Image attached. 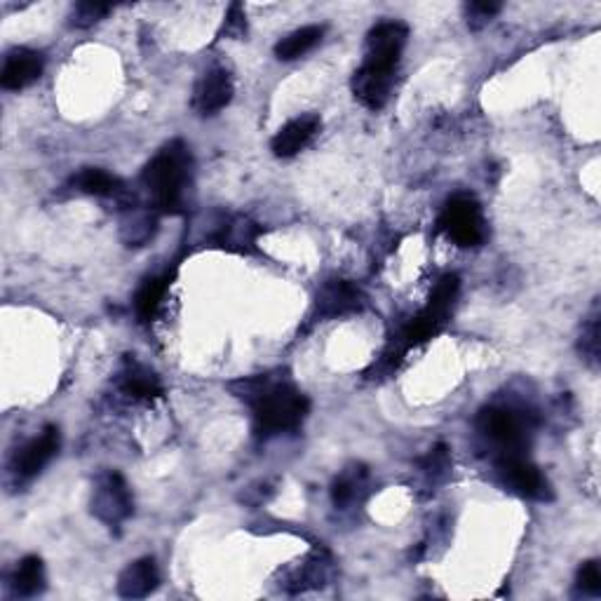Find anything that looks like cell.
<instances>
[{
	"label": "cell",
	"mask_w": 601,
	"mask_h": 601,
	"mask_svg": "<svg viewBox=\"0 0 601 601\" xmlns=\"http://www.w3.org/2000/svg\"><path fill=\"white\" fill-rule=\"evenodd\" d=\"M233 99V80L224 69L207 71L195 90V108L202 116H214Z\"/></svg>",
	"instance_id": "obj_11"
},
{
	"label": "cell",
	"mask_w": 601,
	"mask_h": 601,
	"mask_svg": "<svg viewBox=\"0 0 601 601\" xmlns=\"http://www.w3.org/2000/svg\"><path fill=\"white\" fill-rule=\"evenodd\" d=\"M120 388H123L127 395L137 397V400H155V397L162 395L160 378L155 376L151 369L141 367V364H132V367L125 369Z\"/></svg>",
	"instance_id": "obj_17"
},
{
	"label": "cell",
	"mask_w": 601,
	"mask_h": 601,
	"mask_svg": "<svg viewBox=\"0 0 601 601\" xmlns=\"http://www.w3.org/2000/svg\"><path fill=\"white\" fill-rule=\"evenodd\" d=\"M465 10H468V17H470L468 22L477 29L479 24H486L491 17L501 12V3H470Z\"/></svg>",
	"instance_id": "obj_26"
},
{
	"label": "cell",
	"mask_w": 601,
	"mask_h": 601,
	"mask_svg": "<svg viewBox=\"0 0 601 601\" xmlns=\"http://www.w3.org/2000/svg\"><path fill=\"white\" fill-rule=\"evenodd\" d=\"M57 451H59V430L45 428L43 435L26 444V447L22 449V454H17L15 470L22 477L38 475V472L52 461Z\"/></svg>",
	"instance_id": "obj_13"
},
{
	"label": "cell",
	"mask_w": 601,
	"mask_h": 601,
	"mask_svg": "<svg viewBox=\"0 0 601 601\" xmlns=\"http://www.w3.org/2000/svg\"><path fill=\"white\" fill-rule=\"evenodd\" d=\"M458 289H461V280L458 275H444V278L437 282L435 289H432L428 306H425L421 313H418L407 329H404V348L418 346V343L430 341L432 336H437L444 329V324L449 320L451 308H454V301L458 296Z\"/></svg>",
	"instance_id": "obj_4"
},
{
	"label": "cell",
	"mask_w": 601,
	"mask_h": 601,
	"mask_svg": "<svg viewBox=\"0 0 601 601\" xmlns=\"http://www.w3.org/2000/svg\"><path fill=\"white\" fill-rule=\"evenodd\" d=\"M12 587L19 597H36L45 587V566L38 557H24L15 571Z\"/></svg>",
	"instance_id": "obj_18"
},
{
	"label": "cell",
	"mask_w": 601,
	"mask_h": 601,
	"mask_svg": "<svg viewBox=\"0 0 601 601\" xmlns=\"http://www.w3.org/2000/svg\"><path fill=\"white\" fill-rule=\"evenodd\" d=\"M167 289H170V278H151L146 280L141 289L137 292V299H134V308H137V315L141 322L153 320L158 308L162 306V299H165Z\"/></svg>",
	"instance_id": "obj_20"
},
{
	"label": "cell",
	"mask_w": 601,
	"mask_h": 601,
	"mask_svg": "<svg viewBox=\"0 0 601 601\" xmlns=\"http://www.w3.org/2000/svg\"><path fill=\"white\" fill-rule=\"evenodd\" d=\"M73 186H76L80 193L97 195V198H108V195L120 193V181L113 177V174L97 170V167H87V170L78 172L76 177H73Z\"/></svg>",
	"instance_id": "obj_19"
},
{
	"label": "cell",
	"mask_w": 601,
	"mask_h": 601,
	"mask_svg": "<svg viewBox=\"0 0 601 601\" xmlns=\"http://www.w3.org/2000/svg\"><path fill=\"white\" fill-rule=\"evenodd\" d=\"M407 38L409 29L400 22H381L369 31L367 57L355 71L350 87L355 97L371 111L386 106Z\"/></svg>",
	"instance_id": "obj_1"
},
{
	"label": "cell",
	"mask_w": 601,
	"mask_h": 601,
	"mask_svg": "<svg viewBox=\"0 0 601 601\" xmlns=\"http://www.w3.org/2000/svg\"><path fill=\"white\" fill-rule=\"evenodd\" d=\"M353 494H355V475H341L336 479L332 489V498L336 505H346L350 498H353Z\"/></svg>",
	"instance_id": "obj_27"
},
{
	"label": "cell",
	"mask_w": 601,
	"mask_h": 601,
	"mask_svg": "<svg viewBox=\"0 0 601 601\" xmlns=\"http://www.w3.org/2000/svg\"><path fill=\"white\" fill-rule=\"evenodd\" d=\"M155 235V209L127 207L120 221V238L127 247H144Z\"/></svg>",
	"instance_id": "obj_15"
},
{
	"label": "cell",
	"mask_w": 601,
	"mask_h": 601,
	"mask_svg": "<svg viewBox=\"0 0 601 601\" xmlns=\"http://www.w3.org/2000/svg\"><path fill=\"white\" fill-rule=\"evenodd\" d=\"M498 472H501L503 482L510 486L512 491L531 501H545L550 498V484L543 477L536 465L526 461L522 454H503L498 461Z\"/></svg>",
	"instance_id": "obj_8"
},
{
	"label": "cell",
	"mask_w": 601,
	"mask_h": 601,
	"mask_svg": "<svg viewBox=\"0 0 601 601\" xmlns=\"http://www.w3.org/2000/svg\"><path fill=\"white\" fill-rule=\"evenodd\" d=\"M477 428L484 437L496 442L503 449V454H522L526 447V423L512 409H482L477 416Z\"/></svg>",
	"instance_id": "obj_7"
},
{
	"label": "cell",
	"mask_w": 601,
	"mask_h": 601,
	"mask_svg": "<svg viewBox=\"0 0 601 601\" xmlns=\"http://www.w3.org/2000/svg\"><path fill=\"white\" fill-rule=\"evenodd\" d=\"M580 353H583L592 364H597V360H599V313H597V308L592 310L590 322H587V327L583 329V336H580Z\"/></svg>",
	"instance_id": "obj_23"
},
{
	"label": "cell",
	"mask_w": 601,
	"mask_h": 601,
	"mask_svg": "<svg viewBox=\"0 0 601 601\" xmlns=\"http://www.w3.org/2000/svg\"><path fill=\"white\" fill-rule=\"evenodd\" d=\"M247 33V17H245V10H242L240 3H233L231 8H228V15H226V22H224V31H221V36H228V38H245Z\"/></svg>",
	"instance_id": "obj_24"
},
{
	"label": "cell",
	"mask_w": 601,
	"mask_h": 601,
	"mask_svg": "<svg viewBox=\"0 0 601 601\" xmlns=\"http://www.w3.org/2000/svg\"><path fill=\"white\" fill-rule=\"evenodd\" d=\"M160 583L158 566L151 557L137 559V562L127 566L118 578V594L125 599H144L151 594Z\"/></svg>",
	"instance_id": "obj_14"
},
{
	"label": "cell",
	"mask_w": 601,
	"mask_h": 601,
	"mask_svg": "<svg viewBox=\"0 0 601 601\" xmlns=\"http://www.w3.org/2000/svg\"><path fill=\"white\" fill-rule=\"evenodd\" d=\"M261 231L256 228V224H252L249 219H233L228 221V224L221 226L219 235H216V242H219L221 247H231V249H249L254 247L256 235Z\"/></svg>",
	"instance_id": "obj_21"
},
{
	"label": "cell",
	"mask_w": 601,
	"mask_h": 601,
	"mask_svg": "<svg viewBox=\"0 0 601 601\" xmlns=\"http://www.w3.org/2000/svg\"><path fill=\"white\" fill-rule=\"evenodd\" d=\"M188 172H191V153L181 141H172L144 167L141 184L151 195L153 209L162 214H177L184 205Z\"/></svg>",
	"instance_id": "obj_3"
},
{
	"label": "cell",
	"mask_w": 601,
	"mask_h": 601,
	"mask_svg": "<svg viewBox=\"0 0 601 601\" xmlns=\"http://www.w3.org/2000/svg\"><path fill=\"white\" fill-rule=\"evenodd\" d=\"M362 306V292L348 280L327 282L317 294V313L322 317H341Z\"/></svg>",
	"instance_id": "obj_12"
},
{
	"label": "cell",
	"mask_w": 601,
	"mask_h": 601,
	"mask_svg": "<svg viewBox=\"0 0 601 601\" xmlns=\"http://www.w3.org/2000/svg\"><path fill=\"white\" fill-rule=\"evenodd\" d=\"M43 57L36 50L29 47H15L8 52L3 64V73H0V85L5 90H24L31 83H36L43 73Z\"/></svg>",
	"instance_id": "obj_9"
},
{
	"label": "cell",
	"mask_w": 601,
	"mask_h": 601,
	"mask_svg": "<svg viewBox=\"0 0 601 601\" xmlns=\"http://www.w3.org/2000/svg\"><path fill=\"white\" fill-rule=\"evenodd\" d=\"M320 130H322V120L317 118L315 113L294 118L289 120L278 134H275L270 148H273V153L278 155V158H292V155L301 153Z\"/></svg>",
	"instance_id": "obj_10"
},
{
	"label": "cell",
	"mask_w": 601,
	"mask_h": 601,
	"mask_svg": "<svg viewBox=\"0 0 601 601\" xmlns=\"http://www.w3.org/2000/svg\"><path fill=\"white\" fill-rule=\"evenodd\" d=\"M440 231L447 233L461 247L482 245L486 238V226L479 202L472 195L451 198L440 214Z\"/></svg>",
	"instance_id": "obj_5"
},
{
	"label": "cell",
	"mask_w": 601,
	"mask_h": 601,
	"mask_svg": "<svg viewBox=\"0 0 601 601\" xmlns=\"http://www.w3.org/2000/svg\"><path fill=\"white\" fill-rule=\"evenodd\" d=\"M578 587L592 597L601 594V571H599V562H585L578 569Z\"/></svg>",
	"instance_id": "obj_25"
},
{
	"label": "cell",
	"mask_w": 601,
	"mask_h": 601,
	"mask_svg": "<svg viewBox=\"0 0 601 601\" xmlns=\"http://www.w3.org/2000/svg\"><path fill=\"white\" fill-rule=\"evenodd\" d=\"M322 33V26H303V29L292 31L275 45V57L282 59V62H292V59L303 57V54L310 52L320 43Z\"/></svg>",
	"instance_id": "obj_16"
},
{
	"label": "cell",
	"mask_w": 601,
	"mask_h": 601,
	"mask_svg": "<svg viewBox=\"0 0 601 601\" xmlns=\"http://www.w3.org/2000/svg\"><path fill=\"white\" fill-rule=\"evenodd\" d=\"M240 400H245L254 411L256 432L263 437L292 432L306 421L310 402L282 376H254L240 381Z\"/></svg>",
	"instance_id": "obj_2"
},
{
	"label": "cell",
	"mask_w": 601,
	"mask_h": 601,
	"mask_svg": "<svg viewBox=\"0 0 601 601\" xmlns=\"http://www.w3.org/2000/svg\"><path fill=\"white\" fill-rule=\"evenodd\" d=\"M92 515L108 526H116L125 522L132 515L134 501L130 486L118 472H106L97 479L90 498Z\"/></svg>",
	"instance_id": "obj_6"
},
{
	"label": "cell",
	"mask_w": 601,
	"mask_h": 601,
	"mask_svg": "<svg viewBox=\"0 0 601 601\" xmlns=\"http://www.w3.org/2000/svg\"><path fill=\"white\" fill-rule=\"evenodd\" d=\"M423 468L428 472H444L449 470V454L447 447H437L435 451H430L428 458L423 461Z\"/></svg>",
	"instance_id": "obj_28"
},
{
	"label": "cell",
	"mask_w": 601,
	"mask_h": 601,
	"mask_svg": "<svg viewBox=\"0 0 601 601\" xmlns=\"http://www.w3.org/2000/svg\"><path fill=\"white\" fill-rule=\"evenodd\" d=\"M108 12H111V5L104 3H78L71 12V26L73 29H90L97 22H101Z\"/></svg>",
	"instance_id": "obj_22"
}]
</instances>
